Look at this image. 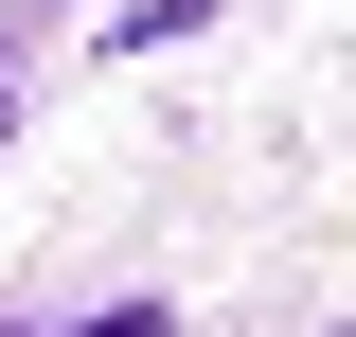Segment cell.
I'll use <instances>...</instances> for the list:
<instances>
[{
    "mask_svg": "<svg viewBox=\"0 0 356 337\" xmlns=\"http://www.w3.org/2000/svg\"><path fill=\"white\" fill-rule=\"evenodd\" d=\"M72 337H178V320H161V302H107V320H72Z\"/></svg>",
    "mask_w": 356,
    "mask_h": 337,
    "instance_id": "6da1fadb",
    "label": "cell"
},
{
    "mask_svg": "<svg viewBox=\"0 0 356 337\" xmlns=\"http://www.w3.org/2000/svg\"><path fill=\"white\" fill-rule=\"evenodd\" d=\"M0 125H18V71H0Z\"/></svg>",
    "mask_w": 356,
    "mask_h": 337,
    "instance_id": "7a4b0ae2",
    "label": "cell"
}]
</instances>
